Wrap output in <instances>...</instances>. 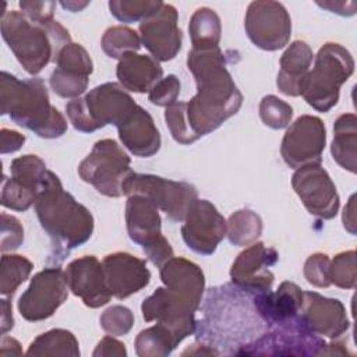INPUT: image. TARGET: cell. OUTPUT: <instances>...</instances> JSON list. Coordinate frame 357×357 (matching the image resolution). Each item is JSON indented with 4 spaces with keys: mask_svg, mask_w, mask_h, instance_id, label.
Here are the masks:
<instances>
[{
    "mask_svg": "<svg viewBox=\"0 0 357 357\" xmlns=\"http://www.w3.org/2000/svg\"><path fill=\"white\" fill-rule=\"evenodd\" d=\"M187 67L194 75L197 93L188 102L167 106L165 112L172 137L183 145L215 131L234 116L243 103V95L226 68V57L220 47H191Z\"/></svg>",
    "mask_w": 357,
    "mask_h": 357,
    "instance_id": "obj_1",
    "label": "cell"
},
{
    "mask_svg": "<svg viewBox=\"0 0 357 357\" xmlns=\"http://www.w3.org/2000/svg\"><path fill=\"white\" fill-rule=\"evenodd\" d=\"M35 212L50 238L49 261L60 264L71 250L86 243L93 231V216L88 208L63 188L56 173L47 170L35 201Z\"/></svg>",
    "mask_w": 357,
    "mask_h": 357,
    "instance_id": "obj_2",
    "label": "cell"
},
{
    "mask_svg": "<svg viewBox=\"0 0 357 357\" xmlns=\"http://www.w3.org/2000/svg\"><path fill=\"white\" fill-rule=\"evenodd\" d=\"M0 113L40 138H59L67 131V120L50 105L49 92L42 78L20 79L1 71Z\"/></svg>",
    "mask_w": 357,
    "mask_h": 357,
    "instance_id": "obj_3",
    "label": "cell"
},
{
    "mask_svg": "<svg viewBox=\"0 0 357 357\" xmlns=\"http://www.w3.org/2000/svg\"><path fill=\"white\" fill-rule=\"evenodd\" d=\"M1 36L31 75L39 74L50 61L56 63L61 49L71 43L70 32L56 20L39 24L22 11H6L1 17Z\"/></svg>",
    "mask_w": 357,
    "mask_h": 357,
    "instance_id": "obj_4",
    "label": "cell"
},
{
    "mask_svg": "<svg viewBox=\"0 0 357 357\" xmlns=\"http://www.w3.org/2000/svg\"><path fill=\"white\" fill-rule=\"evenodd\" d=\"M138 107L131 95L117 82H105L84 98L71 99L66 112L73 127L81 132H93L107 124H121Z\"/></svg>",
    "mask_w": 357,
    "mask_h": 357,
    "instance_id": "obj_5",
    "label": "cell"
},
{
    "mask_svg": "<svg viewBox=\"0 0 357 357\" xmlns=\"http://www.w3.org/2000/svg\"><path fill=\"white\" fill-rule=\"evenodd\" d=\"M353 71L354 60L350 52L339 43H325L303 82L301 96L311 107L326 113L337 103L340 86Z\"/></svg>",
    "mask_w": 357,
    "mask_h": 357,
    "instance_id": "obj_6",
    "label": "cell"
},
{
    "mask_svg": "<svg viewBox=\"0 0 357 357\" xmlns=\"http://www.w3.org/2000/svg\"><path fill=\"white\" fill-rule=\"evenodd\" d=\"M130 163V156L114 139H100L79 163L78 174L99 194L119 198L124 195L123 183L132 173Z\"/></svg>",
    "mask_w": 357,
    "mask_h": 357,
    "instance_id": "obj_7",
    "label": "cell"
},
{
    "mask_svg": "<svg viewBox=\"0 0 357 357\" xmlns=\"http://www.w3.org/2000/svg\"><path fill=\"white\" fill-rule=\"evenodd\" d=\"M123 194L146 197L173 222H183L190 206L198 199V191L190 183L134 172L123 183Z\"/></svg>",
    "mask_w": 357,
    "mask_h": 357,
    "instance_id": "obj_8",
    "label": "cell"
},
{
    "mask_svg": "<svg viewBox=\"0 0 357 357\" xmlns=\"http://www.w3.org/2000/svg\"><path fill=\"white\" fill-rule=\"evenodd\" d=\"M269 328V331L238 350L237 354L319 356L326 344L324 339L308 328L300 314Z\"/></svg>",
    "mask_w": 357,
    "mask_h": 357,
    "instance_id": "obj_9",
    "label": "cell"
},
{
    "mask_svg": "<svg viewBox=\"0 0 357 357\" xmlns=\"http://www.w3.org/2000/svg\"><path fill=\"white\" fill-rule=\"evenodd\" d=\"M158 211V206L146 197L134 194L127 198L126 225L128 236L131 241L142 247L148 259L160 268L173 257V248L162 234Z\"/></svg>",
    "mask_w": 357,
    "mask_h": 357,
    "instance_id": "obj_10",
    "label": "cell"
},
{
    "mask_svg": "<svg viewBox=\"0 0 357 357\" xmlns=\"http://www.w3.org/2000/svg\"><path fill=\"white\" fill-rule=\"evenodd\" d=\"M68 284L66 271L60 266H49L35 273L28 289L18 300L21 317L31 322L50 318L67 300Z\"/></svg>",
    "mask_w": 357,
    "mask_h": 357,
    "instance_id": "obj_11",
    "label": "cell"
},
{
    "mask_svg": "<svg viewBox=\"0 0 357 357\" xmlns=\"http://www.w3.org/2000/svg\"><path fill=\"white\" fill-rule=\"evenodd\" d=\"M244 28L257 47L273 52L289 43L291 20L286 7L279 1H252L245 13Z\"/></svg>",
    "mask_w": 357,
    "mask_h": 357,
    "instance_id": "obj_12",
    "label": "cell"
},
{
    "mask_svg": "<svg viewBox=\"0 0 357 357\" xmlns=\"http://www.w3.org/2000/svg\"><path fill=\"white\" fill-rule=\"evenodd\" d=\"M197 307L169 287H158L141 305L146 322L155 321L166 328L180 343L197 332Z\"/></svg>",
    "mask_w": 357,
    "mask_h": 357,
    "instance_id": "obj_13",
    "label": "cell"
},
{
    "mask_svg": "<svg viewBox=\"0 0 357 357\" xmlns=\"http://www.w3.org/2000/svg\"><path fill=\"white\" fill-rule=\"evenodd\" d=\"M326 145V128L324 121L311 114L296 119L286 130L280 145V155L286 165L298 169L312 163H321Z\"/></svg>",
    "mask_w": 357,
    "mask_h": 357,
    "instance_id": "obj_14",
    "label": "cell"
},
{
    "mask_svg": "<svg viewBox=\"0 0 357 357\" xmlns=\"http://www.w3.org/2000/svg\"><path fill=\"white\" fill-rule=\"evenodd\" d=\"M291 185L305 209L324 220L336 216L340 205L336 185L321 163L296 169Z\"/></svg>",
    "mask_w": 357,
    "mask_h": 357,
    "instance_id": "obj_15",
    "label": "cell"
},
{
    "mask_svg": "<svg viewBox=\"0 0 357 357\" xmlns=\"http://www.w3.org/2000/svg\"><path fill=\"white\" fill-rule=\"evenodd\" d=\"M226 230V220L216 206L208 199H195L185 215L181 236L194 252L211 255L225 238Z\"/></svg>",
    "mask_w": 357,
    "mask_h": 357,
    "instance_id": "obj_16",
    "label": "cell"
},
{
    "mask_svg": "<svg viewBox=\"0 0 357 357\" xmlns=\"http://www.w3.org/2000/svg\"><path fill=\"white\" fill-rule=\"evenodd\" d=\"M278 252L264 243H252L238 254L230 268V279L236 287L248 294L265 293L272 289L275 275L271 271L278 262Z\"/></svg>",
    "mask_w": 357,
    "mask_h": 357,
    "instance_id": "obj_17",
    "label": "cell"
},
{
    "mask_svg": "<svg viewBox=\"0 0 357 357\" xmlns=\"http://www.w3.org/2000/svg\"><path fill=\"white\" fill-rule=\"evenodd\" d=\"M139 38L155 60L169 61L174 59L183 40L176 7L163 3L156 13L141 21Z\"/></svg>",
    "mask_w": 357,
    "mask_h": 357,
    "instance_id": "obj_18",
    "label": "cell"
},
{
    "mask_svg": "<svg viewBox=\"0 0 357 357\" xmlns=\"http://www.w3.org/2000/svg\"><path fill=\"white\" fill-rule=\"evenodd\" d=\"M92 71L93 63L89 53L82 45L71 42L59 53L49 82L59 96L75 99L88 88Z\"/></svg>",
    "mask_w": 357,
    "mask_h": 357,
    "instance_id": "obj_19",
    "label": "cell"
},
{
    "mask_svg": "<svg viewBox=\"0 0 357 357\" xmlns=\"http://www.w3.org/2000/svg\"><path fill=\"white\" fill-rule=\"evenodd\" d=\"M68 289L89 308H99L113 297L103 272V265L95 255L71 261L66 269Z\"/></svg>",
    "mask_w": 357,
    "mask_h": 357,
    "instance_id": "obj_20",
    "label": "cell"
},
{
    "mask_svg": "<svg viewBox=\"0 0 357 357\" xmlns=\"http://www.w3.org/2000/svg\"><path fill=\"white\" fill-rule=\"evenodd\" d=\"M300 315L312 332L332 340L340 339L350 326L344 305L317 291H304Z\"/></svg>",
    "mask_w": 357,
    "mask_h": 357,
    "instance_id": "obj_21",
    "label": "cell"
},
{
    "mask_svg": "<svg viewBox=\"0 0 357 357\" xmlns=\"http://www.w3.org/2000/svg\"><path fill=\"white\" fill-rule=\"evenodd\" d=\"M106 284L116 298H127L148 286L151 272L145 259L137 258L128 252L107 254L103 261Z\"/></svg>",
    "mask_w": 357,
    "mask_h": 357,
    "instance_id": "obj_22",
    "label": "cell"
},
{
    "mask_svg": "<svg viewBox=\"0 0 357 357\" xmlns=\"http://www.w3.org/2000/svg\"><path fill=\"white\" fill-rule=\"evenodd\" d=\"M303 298L304 291L291 282H283L276 291L269 290L252 294L254 307L266 326H273L297 317L303 307Z\"/></svg>",
    "mask_w": 357,
    "mask_h": 357,
    "instance_id": "obj_23",
    "label": "cell"
},
{
    "mask_svg": "<svg viewBox=\"0 0 357 357\" xmlns=\"http://www.w3.org/2000/svg\"><path fill=\"white\" fill-rule=\"evenodd\" d=\"M121 144L135 156L149 158L160 148V134L152 116L138 105V107L117 126Z\"/></svg>",
    "mask_w": 357,
    "mask_h": 357,
    "instance_id": "obj_24",
    "label": "cell"
},
{
    "mask_svg": "<svg viewBox=\"0 0 357 357\" xmlns=\"http://www.w3.org/2000/svg\"><path fill=\"white\" fill-rule=\"evenodd\" d=\"M160 279L166 287L199 308L205 290V276L197 264L181 257H172L160 266Z\"/></svg>",
    "mask_w": 357,
    "mask_h": 357,
    "instance_id": "obj_25",
    "label": "cell"
},
{
    "mask_svg": "<svg viewBox=\"0 0 357 357\" xmlns=\"http://www.w3.org/2000/svg\"><path fill=\"white\" fill-rule=\"evenodd\" d=\"M116 74L124 89L144 93L149 92L151 88L162 79L163 68L152 56L131 52L119 60Z\"/></svg>",
    "mask_w": 357,
    "mask_h": 357,
    "instance_id": "obj_26",
    "label": "cell"
},
{
    "mask_svg": "<svg viewBox=\"0 0 357 357\" xmlns=\"http://www.w3.org/2000/svg\"><path fill=\"white\" fill-rule=\"evenodd\" d=\"M314 53L304 40H294L280 57L276 85L287 96H300L303 82L310 71Z\"/></svg>",
    "mask_w": 357,
    "mask_h": 357,
    "instance_id": "obj_27",
    "label": "cell"
},
{
    "mask_svg": "<svg viewBox=\"0 0 357 357\" xmlns=\"http://www.w3.org/2000/svg\"><path fill=\"white\" fill-rule=\"evenodd\" d=\"M333 160L356 173L357 167V117L353 113H346L337 117L333 124V141L331 145Z\"/></svg>",
    "mask_w": 357,
    "mask_h": 357,
    "instance_id": "obj_28",
    "label": "cell"
},
{
    "mask_svg": "<svg viewBox=\"0 0 357 357\" xmlns=\"http://www.w3.org/2000/svg\"><path fill=\"white\" fill-rule=\"evenodd\" d=\"M188 32L192 49L219 47L222 25L219 15L209 7L197 8L191 15Z\"/></svg>",
    "mask_w": 357,
    "mask_h": 357,
    "instance_id": "obj_29",
    "label": "cell"
},
{
    "mask_svg": "<svg viewBox=\"0 0 357 357\" xmlns=\"http://www.w3.org/2000/svg\"><path fill=\"white\" fill-rule=\"evenodd\" d=\"M77 337L67 329H50L39 335L28 347L26 356H79Z\"/></svg>",
    "mask_w": 357,
    "mask_h": 357,
    "instance_id": "obj_30",
    "label": "cell"
},
{
    "mask_svg": "<svg viewBox=\"0 0 357 357\" xmlns=\"http://www.w3.org/2000/svg\"><path fill=\"white\" fill-rule=\"evenodd\" d=\"M226 236L229 241L238 247H245L257 241L262 233V219L250 209H240L230 215L226 222Z\"/></svg>",
    "mask_w": 357,
    "mask_h": 357,
    "instance_id": "obj_31",
    "label": "cell"
},
{
    "mask_svg": "<svg viewBox=\"0 0 357 357\" xmlns=\"http://www.w3.org/2000/svg\"><path fill=\"white\" fill-rule=\"evenodd\" d=\"M178 342L163 326L153 325L141 331L135 339V351L139 357H159L170 354Z\"/></svg>",
    "mask_w": 357,
    "mask_h": 357,
    "instance_id": "obj_32",
    "label": "cell"
},
{
    "mask_svg": "<svg viewBox=\"0 0 357 357\" xmlns=\"http://www.w3.org/2000/svg\"><path fill=\"white\" fill-rule=\"evenodd\" d=\"M32 268V262L24 255L3 254L0 268V293L7 297L13 296L18 286L29 278Z\"/></svg>",
    "mask_w": 357,
    "mask_h": 357,
    "instance_id": "obj_33",
    "label": "cell"
},
{
    "mask_svg": "<svg viewBox=\"0 0 357 357\" xmlns=\"http://www.w3.org/2000/svg\"><path fill=\"white\" fill-rule=\"evenodd\" d=\"M102 49L112 59H121L124 54L131 52H138L141 47L139 35L123 25H114L105 31L102 36Z\"/></svg>",
    "mask_w": 357,
    "mask_h": 357,
    "instance_id": "obj_34",
    "label": "cell"
},
{
    "mask_svg": "<svg viewBox=\"0 0 357 357\" xmlns=\"http://www.w3.org/2000/svg\"><path fill=\"white\" fill-rule=\"evenodd\" d=\"M10 170L11 178L35 191H40L43 178L47 173L46 163L36 155H24L13 159L10 163Z\"/></svg>",
    "mask_w": 357,
    "mask_h": 357,
    "instance_id": "obj_35",
    "label": "cell"
},
{
    "mask_svg": "<svg viewBox=\"0 0 357 357\" xmlns=\"http://www.w3.org/2000/svg\"><path fill=\"white\" fill-rule=\"evenodd\" d=\"M160 0H112L109 1L110 13L121 22L144 21L162 7Z\"/></svg>",
    "mask_w": 357,
    "mask_h": 357,
    "instance_id": "obj_36",
    "label": "cell"
},
{
    "mask_svg": "<svg viewBox=\"0 0 357 357\" xmlns=\"http://www.w3.org/2000/svg\"><path fill=\"white\" fill-rule=\"evenodd\" d=\"M259 117L266 127L282 130L289 127L293 117V109L278 96L266 95L259 103Z\"/></svg>",
    "mask_w": 357,
    "mask_h": 357,
    "instance_id": "obj_37",
    "label": "cell"
},
{
    "mask_svg": "<svg viewBox=\"0 0 357 357\" xmlns=\"http://www.w3.org/2000/svg\"><path fill=\"white\" fill-rule=\"evenodd\" d=\"M38 194L39 191L26 188L20 183H17L14 178H8L7 176H3L0 201L4 208L24 212L29 209L32 205H35Z\"/></svg>",
    "mask_w": 357,
    "mask_h": 357,
    "instance_id": "obj_38",
    "label": "cell"
},
{
    "mask_svg": "<svg viewBox=\"0 0 357 357\" xmlns=\"http://www.w3.org/2000/svg\"><path fill=\"white\" fill-rule=\"evenodd\" d=\"M331 284L340 289H354L357 273H356V251L349 250L339 252L331 261L329 265Z\"/></svg>",
    "mask_w": 357,
    "mask_h": 357,
    "instance_id": "obj_39",
    "label": "cell"
},
{
    "mask_svg": "<svg viewBox=\"0 0 357 357\" xmlns=\"http://www.w3.org/2000/svg\"><path fill=\"white\" fill-rule=\"evenodd\" d=\"M100 326L112 336L127 335L134 325V315L124 305H112L100 315Z\"/></svg>",
    "mask_w": 357,
    "mask_h": 357,
    "instance_id": "obj_40",
    "label": "cell"
},
{
    "mask_svg": "<svg viewBox=\"0 0 357 357\" xmlns=\"http://www.w3.org/2000/svg\"><path fill=\"white\" fill-rule=\"evenodd\" d=\"M180 95V79L170 74L159 79L148 92V99L156 106H170L177 102Z\"/></svg>",
    "mask_w": 357,
    "mask_h": 357,
    "instance_id": "obj_41",
    "label": "cell"
},
{
    "mask_svg": "<svg viewBox=\"0 0 357 357\" xmlns=\"http://www.w3.org/2000/svg\"><path fill=\"white\" fill-rule=\"evenodd\" d=\"M329 265L331 259L326 254L317 252L310 255L304 264V276L307 282L317 287L331 286Z\"/></svg>",
    "mask_w": 357,
    "mask_h": 357,
    "instance_id": "obj_42",
    "label": "cell"
},
{
    "mask_svg": "<svg viewBox=\"0 0 357 357\" xmlns=\"http://www.w3.org/2000/svg\"><path fill=\"white\" fill-rule=\"evenodd\" d=\"M24 241V229L15 216L1 213V252L17 250Z\"/></svg>",
    "mask_w": 357,
    "mask_h": 357,
    "instance_id": "obj_43",
    "label": "cell"
},
{
    "mask_svg": "<svg viewBox=\"0 0 357 357\" xmlns=\"http://www.w3.org/2000/svg\"><path fill=\"white\" fill-rule=\"evenodd\" d=\"M22 13L33 22L46 24L53 21L56 3L54 1H20Z\"/></svg>",
    "mask_w": 357,
    "mask_h": 357,
    "instance_id": "obj_44",
    "label": "cell"
},
{
    "mask_svg": "<svg viewBox=\"0 0 357 357\" xmlns=\"http://www.w3.org/2000/svg\"><path fill=\"white\" fill-rule=\"evenodd\" d=\"M126 357L127 350L121 342L112 336H105L93 350V357Z\"/></svg>",
    "mask_w": 357,
    "mask_h": 357,
    "instance_id": "obj_45",
    "label": "cell"
},
{
    "mask_svg": "<svg viewBox=\"0 0 357 357\" xmlns=\"http://www.w3.org/2000/svg\"><path fill=\"white\" fill-rule=\"evenodd\" d=\"M25 142V135L14 131V130H8V128H1L0 131V146H1V153H11L18 151Z\"/></svg>",
    "mask_w": 357,
    "mask_h": 357,
    "instance_id": "obj_46",
    "label": "cell"
},
{
    "mask_svg": "<svg viewBox=\"0 0 357 357\" xmlns=\"http://www.w3.org/2000/svg\"><path fill=\"white\" fill-rule=\"evenodd\" d=\"M317 4L340 15H353L357 7L356 1H317Z\"/></svg>",
    "mask_w": 357,
    "mask_h": 357,
    "instance_id": "obj_47",
    "label": "cell"
},
{
    "mask_svg": "<svg viewBox=\"0 0 357 357\" xmlns=\"http://www.w3.org/2000/svg\"><path fill=\"white\" fill-rule=\"evenodd\" d=\"M343 226L350 234H356V195H351L343 209Z\"/></svg>",
    "mask_w": 357,
    "mask_h": 357,
    "instance_id": "obj_48",
    "label": "cell"
},
{
    "mask_svg": "<svg viewBox=\"0 0 357 357\" xmlns=\"http://www.w3.org/2000/svg\"><path fill=\"white\" fill-rule=\"evenodd\" d=\"M1 335H6L7 331H10L14 326V318H13V310L11 303L7 298L1 300Z\"/></svg>",
    "mask_w": 357,
    "mask_h": 357,
    "instance_id": "obj_49",
    "label": "cell"
},
{
    "mask_svg": "<svg viewBox=\"0 0 357 357\" xmlns=\"http://www.w3.org/2000/svg\"><path fill=\"white\" fill-rule=\"evenodd\" d=\"M60 4L71 13H77L84 10L89 4V1H61Z\"/></svg>",
    "mask_w": 357,
    "mask_h": 357,
    "instance_id": "obj_50",
    "label": "cell"
}]
</instances>
